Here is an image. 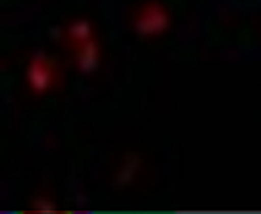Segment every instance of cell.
Listing matches in <instances>:
<instances>
[{
  "mask_svg": "<svg viewBox=\"0 0 261 214\" xmlns=\"http://www.w3.org/2000/svg\"><path fill=\"white\" fill-rule=\"evenodd\" d=\"M77 60L81 70L86 71V73H91V71L96 70V66H98V47H96L94 42H86L82 45L81 52L77 54Z\"/></svg>",
  "mask_w": 261,
  "mask_h": 214,
  "instance_id": "obj_3",
  "label": "cell"
},
{
  "mask_svg": "<svg viewBox=\"0 0 261 214\" xmlns=\"http://www.w3.org/2000/svg\"><path fill=\"white\" fill-rule=\"evenodd\" d=\"M28 78H30L32 89L37 92H44L53 84V71H50V65L44 54H39L33 60L30 70H28Z\"/></svg>",
  "mask_w": 261,
  "mask_h": 214,
  "instance_id": "obj_2",
  "label": "cell"
},
{
  "mask_svg": "<svg viewBox=\"0 0 261 214\" xmlns=\"http://www.w3.org/2000/svg\"><path fill=\"white\" fill-rule=\"evenodd\" d=\"M136 169H138V162L136 160H130L127 164H124V167L120 169V173H119V183L120 184H125V183H129L130 181V178L134 176V173H136Z\"/></svg>",
  "mask_w": 261,
  "mask_h": 214,
  "instance_id": "obj_5",
  "label": "cell"
},
{
  "mask_svg": "<svg viewBox=\"0 0 261 214\" xmlns=\"http://www.w3.org/2000/svg\"><path fill=\"white\" fill-rule=\"evenodd\" d=\"M70 35L73 37L75 40H87L91 37V24L87 23V21L73 23L70 28Z\"/></svg>",
  "mask_w": 261,
  "mask_h": 214,
  "instance_id": "obj_4",
  "label": "cell"
},
{
  "mask_svg": "<svg viewBox=\"0 0 261 214\" xmlns=\"http://www.w3.org/2000/svg\"><path fill=\"white\" fill-rule=\"evenodd\" d=\"M169 26V18L159 6H150L143 11V14L136 21V30L141 35H155Z\"/></svg>",
  "mask_w": 261,
  "mask_h": 214,
  "instance_id": "obj_1",
  "label": "cell"
}]
</instances>
